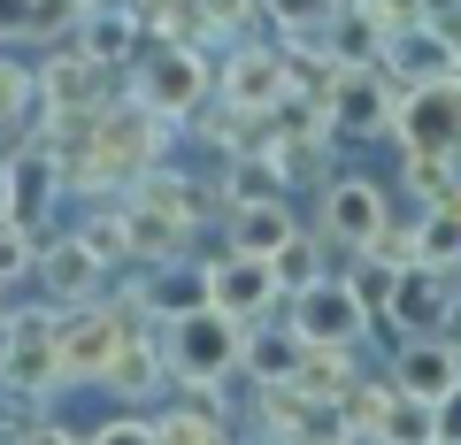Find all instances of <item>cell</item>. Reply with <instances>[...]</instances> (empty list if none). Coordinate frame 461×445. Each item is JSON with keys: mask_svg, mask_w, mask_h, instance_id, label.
<instances>
[{"mask_svg": "<svg viewBox=\"0 0 461 445\" xmlns=\"http://www.w3.org/2000/svg\"><path fill=\"white\" fill-rule=\"evenodd\" d=\"M131 93L147 100L162 123H185V116H200V100L215 93V62L193 47V39H147V47H139V85Z\"/></svg>", "mask_w": 461, "mask_h": 445, "instance_id": "1", "label": "cell"}, {"mask_svg": "<svg viewBox=\"0 0 461 445\" xmlns=\"http://www.w3.org/2000/svg\"><path fill=\"white\" fill-rule=\"evenodd\" d=\"M162 330V361H169V384H193V377H230L239 369V330L247 323H230L223 307H193V315H169Z\"/></svg>", "mask_w": 461, "mask_h": 445, "instance_id": "2", "label": "cell"}, {"mask_svg": "<svg viewBox=\"0 0 461 445\" xmlns=\"http://www.w3.org/2000/svg\"><path fill=\"white\" fill-rule=\"evenodd\" d=\"M0 384H8V392H39V399H54L69 384L62 377V353H54V299H39V307H8Z\"/></svg>", "mask_w": 461, "mask_h": 445, "instance_id": "3", "label": "cell"}, {"mask_svg": "<svg viewBox=\"0 0 461 445\" xmlns=\"http://www.w3.org/2000/svg\"><path fill=\"white\" fill-rule=\"evenodd\" d=\"M285 323L308 338V346H362L369 338V307L354 299L346 277H315L300 292H285Z\"/></svg>", "mask_w": 461, "mask_h": 445, "instance_id": "4", "label": "cell"}, {"mask_svg": "<svg viewBox=\"0 0 461 445\" xmlns=\"http://www.w3.org/2000/svg\"><path fill=\"white\" fill-rule=\"evenodd\" d=\"M393 138H400V154H408V147L454 154V147H461V77L400 85V100H393Z\"/></svg>", "mask_w": 461, "mask_h": 445, "instance_id": "5", "label": "cell"}, {"mask_svg": "<svg viewBox=\"0 0 461 445\" xmlns=\"http://www.w3.org/2000/svg\"><path fill=\"white\" fill-rule=\"evenodd\" d=\"M393 100H400V77L384 62L369 69H339V85H330V138H384L393 131Z\"/></svg>", "mask_w": 461, "mask_h": 445, "instance_id": "6", "label": "cell"}, {"mask_svg": "<svg viewBox=\"0 0 461 445\" xmlns=\"http://www.w3.org/2000/svg\"><path fill=\"white\" fill-rule=\"evenodd\" d=\"M123 330H131V323H115L108 299H69V307H54V353H62V377L100 384V369H108V353H115Z\"/></svg>", "mask_w": 461, "mask_h": 445, "instance_id": "7", "label": "cell"}, {"mask_svg": "<svg viewBox=\"0 0 461 445\" xmlns=\"http://www.w3.org/2000/svg\"><path fill=\"white\" fill-rule=\"evenodd\" d=\"M208 299L230 315V323H262V315L285 307V284H277V269H269L262 254L223 246V254L208 262Z\"/></svg>", "mask_w": 461, "mask_h": 445, "instance_id": "8", "label": "cell"}, {"mask_svg": "<svg viewBox=\"0 0 461 445\" xmlns=\"http://www.w3.org/2000/svg\"><path fill=\"white\" fill-rule=\"evenodd\" d=\"M54 208H62V162H54L39 138L8 147V162H0V215H16V223L39 231Z\"/></svg>", "mask_w": 461, "mask_h": 445, "instance_id": "9", "label": "cell"}, {"mask_svg": "<svg viewBox=\"0 0 461 445\" xmlns=\"http://www.w3.org/2000/svg\"><path fill=\"white\" fill-rule=\"evenodd\" d=\"M32 284H39V299H54V307H69V299H100V292H108V262H100L77 231H62V238H39Z\"/></svg>", "mask_w": 461, "mask_h": 445, "instance_id": "10", "label": "cell"}, {"mask_svg": "<svg viewBox=\"0 0 461 445\" xmlns=\"http://www.w3.org/2000/svg\"><path fill=\"white\" fill-rule=\"evenodd\" d=\"M393 223V208H384V184H369V177H330L323 184V246H346V254H362L369 238Z\"/></svg>", "mask_w": 461, "mask_h": 445, "instance_id": "11", "label": "cell"}, {"mask_svg": "<svg viewBox=\"0 0 461 445\" xmlns=\"http://www.w3.org/2000/svg\"><path fill=\"white\" fill-rule=\"evenodd\" d=\"M454 292H461V262H446V269H438V262H408V269L393 277L384 323H393V330H423V338H430Z\"/></svg>", "mask_w": 461, "mask_h": 445, "instance_id": "12", "label": "cell"}, {"mask_svg": "<svg viewBox=\"0 0 461 445\" xmlns=\"http://www.w3.org/2000/svg\"><path fill=\"white\" fill-rule=\"evenodd\" d=\"M123 69H100V62H85L77 47H54L47 62H39V108L47 116H62V108H108L115 93H123Z\"/></svg>", "mask_w": 461, "mask_h": 445, "instance_id": "13", "label": "cell"}, {"mask_svg": "<svg viewBox=\"0 0 461 445\" xmlns=\"http://www.w3.org/2000/svg\"><path fill=\"white\" fill-rule=\"evenodd\" d=\"M100 384H108L115 399H131V407H147V399H162V384H169V361H162V330H123L115 338V353H108V369H100Z\"/></svg>", "mask_w": 461, "mask_h": 445, "instance_id": "14", "label": "cell"}, {"mask_svg": "<svg viewBox=\"0 0 461 445\" xmlns=\"http://www.w3.org/2000/svg\"><path fill=\"white\" fill-rule=\"evenodd\" d=\"M215 100L223 108H277L285 100V54L277 47H239L215 69Z\"/></svg>", "mask_w": 461, "mask_h": 445, "instance_id": "15", "label": "cell"}, {"mask_svg": "<svg viewBox=\"0 0 461 445\" xmlns=\"http://www.w3.org/2000/svg\"><path fill=\"white\" fill-rule=\"evenodd\" d=\"M69 47L85 54V62H100V69H131L139 62V47H147V31L131 23V8H85L77 16V31H69Z\"/></svg>", "mask_w": 461, "mask_h": 445, "instance_id": "16", "label": "cell"}, {"mask_svg": "<svg viewBox=\"0 0 461 445\" xmlns=\"http://www.w3.org/2000/svg\"><path fill=\"white\" fill-rule=\"evenodd\" d=\"M393 384L438 407V399L461 392V353L446 346V338H408V346H400V361H393Z\"/></svg>", "mask_w": 461, "mask_h": 445, "instance_id": "17", "label": "cell"}, {"mask_svg": "<svg viewBox=\"0 0 461 445\" xmlns=\"http://www.w3.org/2000/svg\"><path fill=\"white\" fill-rule=\"evenodd\" d=\"M139 284H147V323L208 307V269H200L193 254H185V262H139Z\"/></svg>", "mask_w": 461, "mask_h": 445, "instance_id": "18", "label": "cell"}, {"mask_svg": "<svg viewBox=\"0 0 461 445\" xmlns=\"http://www.w3.org/2000/svg\"><path fill=\"white\" fill-rule=\"evenodd\" d=\"M300 346H308V338H300L293 323H247L239 330V369H247V384H277V377H293L300 369Z\"/></svg>", "mask_w": 461, "mask_h": 445, "instance_id": "19", "label": "cell"}, {"mask_svg": "<svg viewBox=\"0 0 461 445\" xmlns=\"http://www.w3.org/2000/svg\"><path fill=\"white\" fill-rule=\"evenodd\" d=\"M384 69H393L400 85H423V77H461L454 69V47H446L438 23H408V31L384 39Z\"/></svg>", "mask_w": 461, "mask_h": 445, "instance_id": "20", "label": "cell"}, {"mask_svg": "<svg viewBox=\"0 0 461 445\" xmlns=\"http://www.w3.org/2000/svg\"><path fill=\"white\" fill-rule=\"evenodd\" d=\"M315 39L330 47V62H339V69H369V62H384V23L369 16L362 0H339V8H330V23H323Z\"/></svg>", "mask_w": 461, "mask_h": 445, "instance_id": "21", "label": "cell"}, {"mask_svg": "<svg viewBox=\"0 0 461 445\" xmlns=\"http://www.w3.org/2000/svg\"><path fill=\"white\" fill-rule=\"evenodd\" d=\"M123 215H131V262H185L200 238V223H185L169 208H147V200H123Z\"/></svg>", "mask_w": 461, "mask_h": 445, "instance_id": "22", "label": "cell"}, {"mask_svg": "<svg viewBox=\"0 0 461 445\" xmlns=\"http://www.w3.org/2000/svg\"><path fill=\"white\" fill-rule=\"evenodd\" d=\"M293 231H300V215H293V200H285V192L230 208V246H239V254H262V262H269V254H277Z\"/></svg>", "mask_w": 461, "mask_h": 445, "instance_id": "23", "label": "cell"}, {"mask_svg": "<svg viewBox=\"0 0 461 445\" xmlns=\"http://www.w3.org/2000/svg\"><path fill=\"white\" fill-rule=\"evenodd\" d=\"M123 200H147V208H169V215H185V223H208V184H193L185 169H162V162H147L131 184H123Z\"/></svg>", "mask_w": 461, "mask_h": 445, "instance_id": "24", "label": "cell"}, {"mask_svg": "<svg viewBox=\"0 0 461 445\" xmlns=\"http://www.w3.org/2000/svg\"><path fill=\"white\" fill-rule=\"evenodd\" d=\"M384 407H393V377H354L330 414H339V438H384Z\"/></svg>", "mask_w": 461, "mask_h": 445, "instance_id": "25", "label": "cell"}, {"mask_svg": "<svg viewBox=\"0 0 461 445\" xmlns=\"http://www.w3.org/2000/svg\"><path fill=\"white\" fill-rule=\"evenodd\" d=\"M408 238H415V262H461V192H446V200H423V215L408 223Z\"/></svg>", "mask_w": 461, "mask_h": 445, "instance_id": "26", "label": "cell"}, {"mask_svg": "<svg viewBox=\"0 0 461 445\" xmlns=\"http://www.w3.org/2000/svg\"><path fill=\"white\" fill-rule=\"evenodd\" d=\"M39 69H23L16 54H0V138H32L39 131Z\"/></svg>", "mask_w": 461, "mask_h": 445, "instance_id": "27", "label": "cell"}, {"mask_svg": "<svg viewBox=\"0 0 461 445\" xmlns=\"http://www.w3.org/2000/svg\"><path fill=\"white\" fill-rule=\"evenodd\" d=\"M330 138H277V147H269V169H277V184L285 192H300V184H308V192H323L330 184Z\"/></svg>", "mask_w": 461, "mask_h": 445, "instance_id": "28", "label": "cell"}, {"mask_svg": "<svg viewBox=\"0 0 461 445\" xmlns=\"http://www.w3.org/2000/svg\"><path fill=\"white\" fill-rule=\"evenodd\" d=\"M362 346H300V369H293V384L308 399H339L346 384L362 377V361H354Z\"/></svg>", "mask_w": 461, "mask_h": 445, "instance_id": "29", "label": "cell"}, {"mask_svg": "<svg viewBox=\"0 0 461 445\" xmlns=\"http://www.w3.org/2000/svg\"><path fill=\"white\" fill-rule=\"evenodd\" d=\"M208 131H215V147H223V154H269L285 138L277 131V108H223Z\"/></svg>", "mask_w": 461, "mask_h": 445, "instance_id": "30", "label": "cell"}, {"mask_svg": "<svg viewBox=\"0 0 461 445\" xmlns=\"http://www.w3.org/2000/svg\"><path fill=\"white\" fill-rule=\"evenodd\" d=\"M77 238H85L108 269H131V215H123V200H100V208L77 223Z\"/></svg>", "mask_w": 461, "mask_h": 445, "instance_id": "31", "label": "cell"}, {"mask_svg": "<svg viewBox=\"0 0 461 445\" xmlns=\"http://www.w3.org/2000/svg\"><path fill=\"white\" fill-rule=\"evenodd\" d=\"M269 192H285L277 184V169H269V154H230V169H223V215L230 208H247V200H269Z\"/></svg>", "mask_w": 461, "mask_h": 445, "instance_id": "32", "label": "cell"}, {"mask_svg": "<svg viewBox=\"0 0 461 445\" xmlns=\"http://www.w3.org/2000/svg\"><path fill=\"white\" fill-rule=\"evenodd\" d=\"M269 269H277V284H285V292L315 284V277H323V231H293L277 254H269Z\"/></svg>", "mask_w": 461, "mask_h": 445, "instance_id": "33", "label": "cell"}, {"mask_svg": "<svg viewBox=\"0 0 461 445\" xmlns=\"http://www.w3.org/2000/svg\"><path fill=\"white\" fill-rule=\"evenodd\" d=\"M77 0H23V39L32 47H69V31H77Z\"/></svg>", "mask_w": 461, "mask_h": 445, "instance_id": "34", "label": "cell"}, {"mask_svg": "<svg viewBox=\"0 0 461 445\" xmlns=\"http://www.w3.org/2000/svg\"><path fill=\"white\" fill-rule=\"evenodd\" d=\"M193 8V47H208V39H239L254 23V0H185Z\"/></svg>", "mask_w": 461, "mask_h": 445, "instance_id": "35", "label": "cell"}, {"mask_svg": "<svg viewBox=\"0 0 461 445\" xmlns=\"http://www.w3.org/2000/svg\"><path fill=\"white\" fill-rule=\"evenodd\" d=\"M400 184H408L415 200H446V192H461L454 162H446V154H430V147H408V162H400Z\"/></svg>", "mask_w": 461, "mask_h": 445, "instance_id": "36", "label": "cell"}, {"mask_svg": "<svg viewBox=\"0 0 461 445\" xmlns=\"http://www.w3.org/2000/svg\"><path fill=\"white\" fill-rule=\"evenodd\" d=\"M32 262H39V231L16 223V215H0V292L32 277Z\"/></svg>", "mask_w": 461, "mask_h": 445, "instance_id": "37", "label": "cell"}, {"mask_svg": "<svg viewBox=\"0 0 461 445\" xmlns=\"http://www.w3.org/2000/svg\"><path fill=\"white\" fill-rule=\"evenodd\" d=\"M384 438H438V407L393 384V407H384Z\"/></svg>", "mask_w": 461, "mask_h": 445, "instance_id": "38", "label": "cell"}, {"mask_svg": "<svg viewBox=\"0 0 461 445\" xmlns=\"http://www.w3.org/2000/svg\"><path fill=\"white\" fill-rule=\"evenodd\" d=\"M330 8H339V0H262V16L277 23L285 39H308V31H323V23H330Z\"/></svg>", "mask_w": 461, "mask_h": 445, "instance_id": "39", "label": "cell"}, {"mask_svg": "<svg viewBox=\"0 0 461 445\" xmlns=\"http://www.w3.org/2000/svg\"><path fill=\"white\" fill-rule=\"evenodd\" d=\"M131 23L147 39H193V8L185 0H131Z\"/></svg>", "mask_w": 461, "mask_h": 445, "instance_id": "40", "label": "cell"}, {"mask_svg": "<svg viewBox=\"0 0 461 445\" xmlns=\"http://www.w3.org/2000/svg\"><path fill=\"white\" fill-rule=\"evenodd\" d=\"M393 262H377V254H354V269H346V284H354V299H362L369 315H384V299H393Z\"/></svg>", "mask_w": 461, "mask_h": 445, "instance_id": "41", "label": "cell"}, {"mask_svg": "<svg viewBox=\"0 0 461 445\" xmlns=\"http://www.w3.org/2000/svg\"><path fill=\"white\" fill-rule=\"evenodd\" d=\"M93 438H100V445H131V438L147 445V438H154V414H147V407H131V414H108V423H100Z\"/></svg>", "mask_w": 461, "mask_h": 445, "instance_id": "42", "label": "cell"}, {"mask_svg": "<svg viewBox=\"0 0 461 445\" xmlns=\"http://www.w3.org/2000/svg\"><path fill=\"white\" fill-rule=\"evenodd\" d=\"M430 338H446V346H454V353H461V292H454V299H446V315H438V330H430Z\"/></svg>", "mask_w": 461, "mask_h": 445, "instance_id": "43", "label": "cell"}, {"mask_svg": "<svg viewBox=\"0 0 461 445\" xmlns=\"http://www.w3.org/2000/svg\"><path fill=\"white\" fill-rule=\"evenodd\" d=\"M0 39H8V47L23 39V0H0Z\"/></svg>", "mask_w": 461, "mask_h": 445, "instance_id": "44", "label": "cell"}, {"mask_svg": "<svg viewBox=\"0 0 461 445\" xmlns=\"http://www.w3.org/2000/svg\"><path fill=\"white\" fill-rule=\"evenodd\" d=\"M438 438H461V392L438 399Z\"/></svg>", "mask_w": 461, "mask_h": 445, "instance_id": "45", "label": "cell"}, {"mask_svg": "<svg viewBox=\"0 0 461 445\" xmlns=\"http://www.w3.org/2000/svg\"><path fill=\"white\" fill-rule=\"evenodd\" d=\"M446 47H454V69H461V16L446 23Z\"/></svg>", "mask_w": 461, "mask_h": 445, "instance_id": "46", "label": "cell"}, {"mask_svg": "<svg viewBox=\"0 0 461 445\" xmlns=\"http://www.w3.org/2000/svg\"><path fill=\"white\" fill-rule=\"evenodd\" d=\"M77 8H100V0H77Z\"/></svg>", "mask_w": 461, "mask_h": 445, "instance_id": "47", "label": "cell"}]
</instances>
